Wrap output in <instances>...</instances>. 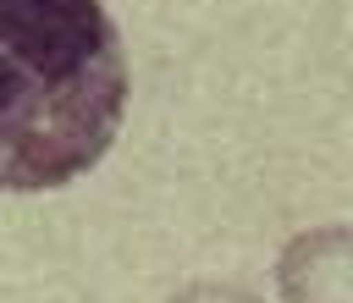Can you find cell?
<instances>
[{
    "label": "cell",
    "instance_id": "6da1fadb",
    "mask_svg": "<svg viewBox=\"0 0 353 303\" xmlns=\"http://www.w3.org/2000/svg\"><path fill=\"white\" fill-rule=\"evenodd\" d=\"M132 94L99 0H0V193H50L105 160Z\"/></svg>",
    "mask_w": 353,
    "mask_h": 303
},
{
    "label": "cell",
    "instance_id": "7a4b0ae2",
    "mask_svg": "<svg viewBox=\"0 0 353 303\" xmlns=\"http://www.w3.org/2000/svg\"><path fill=\"white\" fill-rule=\"evenodd\" d=\"M281 303H353V226H309L276 259Z\"/></svg>",
    "mask_w": 353,
    "mask_h": 303
},
{
    "label": "cell",
    "instance_id": "3957f363",
    "mask_svg": "<svg viewBox=\"0 0 353 303\" xmlns=\"http://www.w3.org/2000/svg\"><path fill=\"white\" fill-rule=\"evenodd\" d=\"M165 303H265L259 292L237 286V281H188L182 292H171Z\"/></svg>",
    "mask_w": 353,
    "mask_h": 303
}]
</instances>
